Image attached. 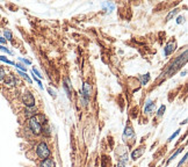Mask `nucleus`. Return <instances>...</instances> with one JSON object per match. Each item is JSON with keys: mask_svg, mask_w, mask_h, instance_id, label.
Segmentation results:
<instances>
[{"mask_svg": "<svg viewBox=\"0 0 188 167\" xmlns=\"http://www.w3.org/2000/svg\"><path fill=\"white\" fill-rule=\"evenodd\" d=\"M48 92H49L51 95H54V96H55V92H52V89H51V88H48Z\"/></svg>", "mask_w": 188, "mask_h": 167, "instance_id": "cd10ccee", "label": "nucleus"}, {"mask_svg": "<svg viewBox=\"0 0 188 167\" xmlns=\"http://www.w3.org/2000/svg\"><path fill=\"white\" fill-rule=\"evenodd\" d=\"M0 43H6V38L0 37Z\"/></svg>", "mask_w": 188, "mask_h": 167, "instance_id": "c85d7f7f", "label": "nucleus"}, {"mask_svg": "<svg viewBox=\"0 0 188 167\" xmlns=\"http://www.w3.org/2000/svg\"><path fill=\"white\" fill-rule=\"evenodd\" d=\"M20 61H21V62H23V63H26V64H28V65L30 64V62H29V61H27V59H23V58H20Z\"/></svg>", "mask_w": 188, "mask_h": 167, "instance_id": "bb28decb", "label": "nucleus"}, {"mask_svg": "<svg viewBox=\"0 0 188 167\" xmlns=\"http://www.w3.org/2000/svg\"><path fill=\"white\" fill-rule=\"evenodd\" d=\"M132 136H134V131H132V129H131L130 127L126 128V130H124V138H126V137L129 138V137H132Z\"/></svg>", "mask_w": 188, "mask_h": 167, "instance_id": "9b49d317", "label": "nucleus"}, {"mask_svg": "<svg viewBox=\"0 0 188 167\" xmlns=\"http://www.w3.org/2000/svg\"><path fill=\"white\" fill-rule=\"evenodd\" d=\"M165 106H161L160 108H159V110H158V116H161V115L164 114V111H165Z\"/></svg>", "mask_w": 188, "mask_h": 167, "instance_id": "a211bd4d", "label": "nucleus"}, {"mask_svg": "<svg viewBox=\"0 0 188 167\" xmlns=\"http://www.w3.org/2000/svg\"><path fill=\"white\" fill-rule=\"evenodd\" d=\"M181 22H184V18H182V16H179L177 19V23H181Z\"/></svg>", "mask_w": 188, "mask_h": 167, "instance_id": "a878e982", "label": "nucleus"}, {"mask_svg": "<svg viewBox=\"0 0 188 167\" xmlns=\"http://www.w3.org/2000/svg\"><path fill=\"white\" fill-rule=\"evenodd\" d=\"M33 73H35V74H36L37 77H40V78H42V76H41V73H40L39 71L36 70V68H33Z\"/></svg>", "mask_w": 188, "mask_h": 167, "instance_id": "5701e85b", "label": "nucleus"}, {"mask_svg": "<svg viewBox=\"0 0 188 167\" xmlns=\"http://www.w3.org/2000/svg\"><path fill=\"white\" fill-rule=\"evenodd\" d=\"M0 61H3V62H5V63H7V64H12V65H15L13 62H11V61H8L7 58L6 57H4V56H0Z\"/></svg>", "mask_w": 188, "mask_h": 167, "instance_id": "dca6fc26", "label": "nucleus"}, {"mask_svg": "<svg viewBox=\"0 0 188 167\" xmlns=\"http://www.w3.org/2000/svg\"><path fill=\"white\" fill-rule=\"evenodd\" d=\"M15 83H16V80L15 78H14V76H7L5 78V84L8 85V86H14Z\"/></svg>", "mask_w": 188, "mask_h": 167, "instance_id": "0eeeda50", "label": "nucleus"}, {"mask_svg": "<svg viewBox=\"0 0 188 167\" xmlns=\"http://www.w3.org/2000/svg\"><path fill=\"white\" fill-rule=\"evenodd\" d=\"M19 73L23 77V78H24V79L27 80L28 83H31V79L29 78V77H28V74H26V72H21V71H19Z\"/></svg>", "mask_w": 188, "mask_h": 167, "instance_id": "2eb2a0df", "label": "nucleus"}, {"mask_svg": "<svg viewBox=\"0 0 188 167\" xmlns=\"http://www.w3.org/2000/svg\"><path fill=\"white\" fill-rule=\"evenodd\" d=\"M41 167H55V163L51 159H46L41 164Z\"/></svg>", "mask_w": 188, "mask_h": 167, "instance_id": "1a4fd4ad", "label": "nucleus"}, {"mask_svg": "<svg viewBox=\"0 0 188 167\" xmlns=\"http://www.w3.org/2000/svg\"><path fill=\"white\" fill-rule=\"evenodd\" d=\"M186 158H187V154H185V157H184V159L181 160L180 163H179V165H178V166L180 167V166H181V165H182V164H184V163H185V160H186Z\"/></svg>", "mask_w": 188, "mask_h": 167, "instance_id": "393cba45", "label": "nucleus"}, {"mask_svg": "<svg viewBox=\"0 0 188 167\" xmlns=\"http://www.w3.org/2000/svg\"><path fill=\"white\" fill-rule=\"evenodd\" d=\"M143 152H144V150H143L142 148H138V150H136V151L132 152V154H131V158H132V159H137V158H139V157L142 156Z\"/></svg>", "mask_w": 188, "mask_h": 167, "instance_id": "6e6552de", "label": "nucleus"}, {"mask_svg": "<svg viewBox=\"0 0 188 167\" xmlns=\"http://www.w3.org/2000/svg\"><path fill=\"white\" fill-rule=\"evenodd\" d=\"M149 79H150V74H149V73H146L145 76L141 77V83H142V85H145V84L149 81Z\"/></svg>", "mask_w": 188, "mask_h": 167, "instance_id": "f8f14e48", "label": "nucleus"}, {"mask_svg": "<svg viewBox=\"0 0 188 167\" xmlns=\"http://www.w3.org/2000/svg\"><path fill=\"white\" fill-rule=\"evenodd\" d=\"M177 13H179V9H174V11H172L171 12V13H169V15H167V21H169V20H171L173 18V16L175 15V14H177Z\"/></svg>", "mask_w": 188, "mask_h": 167, "instance_id": "4468645a", "label": "nucleus"}, {"mask_svg": "<svg viewBox=\"0 0 188 167\" xmlns=\"http://www.w3.org/2000/svg\"><path fill=\"white\" fill-rule=\"evenodd\" d=\"M15 66H16L18 68H20V70H22L23 72H26V67H24L23 65H21V64H15Z\"/></svg>", "mask_w": 188, "mask_h": 167, "instance_id": "4be33fe9", "label": "nucleus"}, {"mask_svg": "<svg viewBox=\"0 0 188 167\" xmlns=\"http://www.w3.org/2000/svg\"><path fill=\"white\" fill-rule=\"evenodd\" d=\"M22 101L27 107H34V105H35L34 96H33V95H31V93H29V92H24V93H23Z\"/></svg>", "mask_w": 188, "mask_h": 167, "instance_id": "20e7f679", "label": "nucleus"}, {"mask_svg": "<svg viewBox=\"0 0 188 167\" xmlns=\"http://www.w3.org/2000/svg\"><path fill=\"white\" fill-rule=\"evenodd\" d=\"M128 160V156L127 154H124V156L121 158V160H120V164L117 167H124V164H126V161Z\"/></svg>", "mask_w": 188, "mask_h": 167, "instance_id": "ddd939ff", "label": "nucleus"}, {"mask_svg": "<svg viewBox=\"0 0 188 167\" xmlns=\"http://www.w3.org/2000/svg\"><path fill=\"white\" fill-rule=\"evenodd\" d=\"M0 50H3V51H5V52H7V53H11V51H9L7 48H4V46H0Z\"/></svg>", "mask_w": 188, "mask_h": 167, "instance_id": "b1692460", "label": "nucleus"}, {"mask_svg": "<svg viewBox=\"0 0 188 167\" xmlns=\"http://www.w3.org/2000/svg\"><path fill=\"white\" fill-rule=\"evenodd\" d=\"M5 37L7 40H12V33L9 30H5Z\"/></svg>", "mask_w": 188, "mask_h": 167, "instance_id": "6ab92c4d", "label": "nucleus"}, {"mask_svg": "<svg viewBox=\"0 0 188 167\" xmlns=\"http://www.w3.org/2000/svg\"><path fill=\"white\" fill-rule=\"evenodd\" d=\"M36 151H37V156H39L40 158H42V159H46V158L50 156V150L48 148L46 143H43V142L39 144Z\"/></svg>", "mask_w": 188, "mask_h": 167, "instance_id": "f03ea898", "label": "nucleus"}, {"mask_svg": "<svg viewBox=\"0 0 188 167\" xmlns=\"http://www.w3.org/2000/svg\"><path fill=\"white\" fill-rule=\"evenodd\" d=\"M181 150H182V148H179V150H178V151L175 152V153H174V154H173V156L171 157V158H169V161H167V163H169V164L171 163V161H172V160L174 159V158H175V157H177L178 154H179V153H180V152H181Z\"/></svg>", "mask_w": 188, "mask_h": 167, "instance_id": "f3484780", "label": "nucleus"}, {"mask_svg": "<svg viewBox=\"0 0 188 167\" xmlns=\"http://www.w3.org/2000/svg\"><path fill=\"white\" fill-rule=\"evenodd\" d=\"M186 62H187V51H185L184 55H180L175 61L173 62L172 65L169 66V71H167V74H172V73H174L178 68L181 67Z\"/></svg>", "mask_w": 188, "mask_h": 167, "instance_id": "f257e3e1", "label": "nucleus"}, {"mask_svg": "<svg viewBox=\"0 0 188 167\" xmlns=\"http://www.w3.org/2000/svg\"><path fill=\"white\" fill-rule=\"evenodd\" d=\"M179 131H180V130H178V131H175V132L173 133L172 136H171V137H169V142H171V141H172V139H173V138H174V137H177L178 135H179Z\"/></svg>", "mask_w": 188, "mask_h": 167, "instance_id": "412c9836", "label": "nucleus"}, {"mask_svg": "<svg viewBox=\"0 0 188 167\" xmlns=\"http://www.w3.org/2000/svg\"><path fill=\"white\" fill-rule=\"evenodd\" d=\"M4 78H5V71L3 67H0V81L4 79Z\"/></svg>", "mask_w": 188, "mask_h": 167, "instance_id": "aec40b11", "label": "nucleus"}, {"mask_svg": "<svg viewBox=\"0 0 188 167\" xmlns=\"http://www.w3.org/2000/svg\"><path fill=\"white\" fill-rule=\"evenodd\" d=\"M175 46H177V44H175V42L174 41H171L167 43V46H165V50H164V55L165 56H169V53H172L174 50H175Z\"/></svg>", "mask_w": 188, "mask_h": 167, "instance_id": "39448f33", "label": "nucleus"}, {"mask_svg": "<svg viewBox=\"0 0 188 167\" xmlns=\"http://www.w3.org/2000/svg\"><path fill=\"white\" fill-rule=\"evenodd\" d=\"M153 109H154V103L152 102V101H149V102L146 103L144 111H145V113H150V111H152Z\"/></svg>", "mask_w": 188, "mask_h": 167, "instance_id": "9d476101", "label": "nucleus"}, {"mask_svg": "<svg viewBox=\"0 0 188 167\" xmlns=\"http://www.w3.org/2000/svg\"><path fill=\"white\" fill-rule=\"evenodd\" d=\"M29 127H30L31 131L34 133H36V135L41 133V131H42V127L40 124V122L37 121V118H35V117H31L30 120H29Z\"/></svg>", "mask_w": 188, "mask_h": 167, "instance_id": "7ed1b4c3", "label": "nucleus"}, {"mask_svg": "<svg viewBox=\"0 0 188 167\" xmlns=\"http://www.w3.org/2000/svg\"><path fill=\"white\" fill-rule=\"evenodd\" d=\"M81 94H83V96H84L85 99H89V95H91V86H89V83L84 84V88H83Z\"/></svg>", "mask_w": 188, "mask_h": 167, "instance_id": "423d86ee", "label": "nucleus"}]
</instances>
